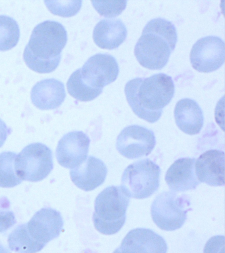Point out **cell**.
I'll use <instances>...</instances> for the list:
<instances>
[{
    "label": "cell",
    "instance_id": "1",
    "mask_svg": "<svg viewBox=\"0 0 225 253\" xmlns=\"http://www.w3.org/2000/svg\"><path fill=\"white\" fill-rule=\"evenodd\" d=\"M124 91L134 114L153 124L159 120L163 108L171 102L175 86L171 77L158 73L147 78L138 77L128 81Z\"/></svg>",
    "mask_w": 225,
    "mask_h": 253
},
{
    "label": "cell",
    "instance_id": "2",
    "mask_svg": "<svg viewBox=\"0 0 225 253\" xmlns=\"http://www.w3.org/2000/svg\"><path fill=\"white\" fill-rule=\"evenodd\" d=\"M68 42V34L62 24L46 21L33 29L23 52V59L31 70L52 73L62 59V51Z\"/></svg>",
    "mask_w": 225,
    "mask_h": 253
},
{
    "label": "cell",
    "instance_id": "3",
    "mask_svg": "<svg viewBox=\"0 0 225 253\" xmlns=\"http://www.w3.org/2000/svg\"><path fill=\"white\" fill-rule=\"evenodd\" d=\"M177 40V29L171 21L162 18L152 19L144 27L134 54L141 66L160 70L169 62Z\"/></svg>",
    "mask_w": 225,
    "mask_h": 253
},
{
    "label": "cell",
    "instance_id": "4",
    "mask_svg": "<svg viewBox=\"0 0 225 253\" xmlns=\"http://www.w3.org/2000/svg\"><path fill=\"white\" fill-rule=\"evenodd\" d=\"M130 199L119 186L106 187L96 197L92 221L96 230L104 235H114L123 227Z\"/></svg>",
    "mask_w": 225,
    "mask_h": 253
},
{
    "label": "cell",
    "instance_id": "5",
    "mask_svg": "<svg viewBox=\"0 0 225 253\" xmlns=\"http://www.w3.org/2000/svg\"><path fill=\"white\" fill-rule=\"evenodd\" d=\"M161 169L155 162L143 159L128 166L122 176L121 189L128 197L147 199L160 186Z\"/></svg>",
    "mask_w": 225,
    "mask_h": 253
},
{
    "label": "cell",
    "instance_id": "6",
    "mask_svg": "<svg viewBox=\"0 0 225 253\" xmlns=\"http://www.w3.org/2000/svg\"><path fill=\"white\" fill-rule=\"evenodd\" d=\"M192 211L187 195H179L174 191L163 192L154 200L151 207L154 223L164 231L181 228L187 219V213Z\"/></svg>",
    "mask_w": 225,
    "mask_h": 253
},
{
    "label": "cell",
    "instance_id": "7",
    "mask_svg": "<svg viewBox=\"0 0 225 253\" xmlns=\"http://www.w3.org/2000/svg\"><path fill=\"white\" fill-rule=\"evenodd\" d=\"M53 168L52 151L40 142L29 144L15 158V172L21 181H42Z\"/></svg>",
    "mask_w": 225,
    "mask_h": 253
},
{
    "label": "cell",
    "instance_id": "8",
    "mask_svg": "<svg viewBox=\"0 0 225 253\" xmlns=\"http://www.w3.org/2000/svg\"><path fill=\"white\" fill-rule=\"evenodd\" d=\"M156 144L153 130L139 126H130L124 128L116 140V149L128 159L147 156Z\"/></svg>",
    "mask_w": 225,
    "mask_h": 253
},
{
    "label": "cell",
    "instance_id": "9",
    "mask_svg": "<svg viewBox=\"0 0 225 253\" xmlns=\"http://www.w3.org/2000/svg\"><path fill=\"white\" fill-rule=\"evenodd\" d=\"M225 45L221 38L209 36L198 40L190 52L193 68L201 73H211L225 62Z\"/></svg>",
    "mask_w": 225,
    "mask_h": 253
},
{
    "label": "cell",
    "instance_id": "10",
    "mask_svg": "<svg viewBox=\"0 0 225 253\" xmlns=\"http://www.w3.org/2000/svg\"><path fill=\"white\" fill-rule=\"evenodd\" d=\"M80 71L87 84L92 88L102 89L117 79L119 66L111 55L97 53L85 63Z\"/></svg>",
    "mask_w": 225,
    "mask_h": 253
},
{
    "label": "cell",
    "instance_id": "11",
    "mask_svg": "<svg viewBox=\"0 0 225 253\" xmlns=\"http://www.w3.org/2000/svg\"><path fill=\"white\" fill-rule=\"evenodd\" d=\"M90 138L82 131H72L65 134L56 150L58 163L62 167L74 169L86 161L90 149Z\"/></svg>",
    "mask_w": 225,
    "mask_h": 253
},
{
    "label": "cell",
    "instance_id": "12",
    "mask_svg": "<svg viewBox=\"0 0 225 253\" xmlns=\"http://www.w3.org/2000/svg\"><path fill=\"white\" fill-rule=\"evenodd\" d=\"M165 239L149 229L136 228L129 231L121 246L113 253H167Z\"/></svg>",
    "mask_w": 225,
    "mask_h": 253
},
{
    "label": "cell",
    "instance_id": "13",
    "mask_svg": "<svg viewBox=\"0 0 225 253\" xmlns=\"http://www.w3.org/2000/svg\"><path fill=\"white\" fill-rule=\"evenodd\" d=\"M27 226L29 234L35 240L47 244L60 235L64 220L56 210L44 208L35 213Z\"/></svg>",
    "mask_w": 225,
    "mask_h": 253
},
{
    "label": "cell",
    "instance_id": "14",
    "mask_svg": "<svg viewBox=\"0 0 225 253\" xmlns=\"http://www.w3.org/2000/svg\"><path fill=\"white\" fill-rule=\"evenodd\" d=\"M195 173L200 183L213 187L224 185V152L209 150L201 154L195 162Z\"/></svg>",
    "mask_w": 225,
    "mask_h": 253
},
{
    "label": "cell",
    "instance_id": "15",
    "mask_svg": "<svg viewBox=\"0 0 225 253\" xmlns=\"http://www.w3.org/2000/svg\"><path fill=\"white\" fill-rule=\"evenodd\" d=\"M108 169L101 160L90 156L70 171L73 183L85 191H93L105 181Z\"/></svg>",
    "mask_w": 225,
    "mask_h": 253
},
{
    "label": "cell",
    "instance_id": "16",
    "mask_svg": "<svg viewBox=\"0 0 225 253\" xmlns=\"http://www.w3.org/2000/svg\"><path fill=\"white\" fill-rule=\"evenodd\" d=\"M195 158L176 160L168 169L165 181L172 191L181 193L196 189L200 184L195 173Z\"/></svg>",
    "mask_w": 225,
    "mask_h": 253
},
{
    "label": "cell",
    "instance_id": "17",
    "mask_svg": "<svg viewBox=\"0 0 225 253\" xmlns=\"http://www.w3.org/2000/svg\"><path fill=\"white\" fill-rule=\"evenodd\" d=\"M66 96L64 83L54 79L39 81L31 92L33 105L41 110L58 108L64 102Z\"/></svg>",
    "mask_w": 225,
    "mask_h": 253
},
{
    "label": "cell",
    "instance_id": "18",
    "mask_svg": "<svg viewBox=\"0 0 225 253\" xmlns=\"http://www.w3.org/2000/svg\"><path fill=\"white\" fill-rule=\"evenodd\" d=\"M175 122L178 127L189 135L199 134L204 123L202 110L195 100L181 99L176 104Z\"/></svg>",
    "mask_w": 225,
    "mask_h": 253
},
{
    "label": "cell",
    "instance_id": "19",
    "mask_svg": "<svg viewBox=\"0 0 225 253\" xmlns=\"http://www.w3.org/2000/svg\"><path fill=\"white\" fill-rule=\"evenodd\" d=\"M128 31L120 19H103L98 22L93 30L94 43L102 49L118 48L125 41Z\"/></svg>",
    "mask_w": 225,
    "mask_h": 253
},
{
    "label": "cell",
    "instance_id": "20",
    "mask_svg": "<svg viewBox=\"0 0 225 253\" xmlns=\"http://www.w3.org/2000/svg\"><path fill=\"white\" fill-rule=\"evenodd\" d=\"M9 249L17 253H37L46 244L35 240L29 234L27 223L18 225L7 239Z\"/></svg>",
    "mask_w": 225,
    "mask_h": 253
},
{
    "label": "cell",
    "instance_id": "21",
    "mask_svg": "<svg viewBox=\"0 0 225 253\" xmlns=\"http://www.w3.org/2000/svg\"><path fill=\"white\" fill-rule=\"evenodd\" d=\"M69 94L81 102H89L97 98L102 89L92 88L83 80L80 69L74 71L67 83Z\"/></svg>",
    "mask_w": 225,
    "mask_h": 253
},
{
    "label": "cell",
    "instance_id": "22",
    "mask_svg": "<svg viewBox=\"0 0 225 253\" xmlns=\"http://www.w3.org/2000/svg\"><path fill=\"white\" fill-rule=\"evenodd\" d=\"M20 38L18 23L12 17L0 15V51H8L16 46Z\"/></svg>",
    "mask_w": 225,
    "mask_h": 253
},
{
    "label": "cell",
    "instance_id": "23",
    "mask_svg": "<svg viewBox=\"0 0 225 253\" xmlns=\"http://www.w3.org/2000/svg\"><path fill=\"white\" fill-rule=\"evenodd\" d=\"M16 154L3 152L0 154V187L13 188L21 183L15 170Z\"/></svg>",
    "mask_w": 225,
    "mask_h": 253
},
{
    "label": "cell",
    "instance_id": "24",
    "mask_svg": "<svg viewBox=\"0 0 225 253\" xmlns=\"http://www.w3.org/2000/svg\"><path fill=\"white\" fill-rule=\"evenodd\" d=\"M47 8L54 15L60 17H72L80 11L82 7V1H45Z\"/></svg>",
    "mask_w": 225,
    "mask_h": 253
},
{
    "label": "cell",
    "instance_id": "25",
    "mask_svg": "<svg viewBox=\"0 0 225 253\" xmlns=\"http://www.w3.org/2000/svg\"><path fill=\"white\" fill-rule=\"evenodd\" d=\"M96 11L103 17H117L123 12L127 5V1H91Z\"/></svg>",
    "mask_w": 225,
    "mask_h": 253
},
{
    "label": "cell",
    "instance_id": "26",
    "mask_svg": "<svg viewBox=\"0 0 225 253\" xmlns=\"http://www.w3.org/2000/svg\"><path fill=\"white\" fill-rule=\"evenodd\" d=\"M16 222L14 213L10 210V202L6 197H0V233L8 230Z\"/></svg>",
    "mask_w": 225,
    "mask_h": 253
},
{
    "label": "cell",
    "instance_id": "27",
    "mask_svg": "<svg viewBox=\"0 0 225 253\" xmlns=\"http://www.w3.org/2000/svg\"><path fill=\"white\" fill-rule=\"evenodd\" d=\"M225 237L217 235L211 237L205 244L203 253H224Z\"/></svg>",
    "mask_w": 225,
    "mask_h": 253
},
{
    "label": "cell",
    "instance_id": "28",
    "mask_svg": "<svg viewBox=\"0 0 225 253\" xmlns=\"http://www.w3.org/2000/svg\"><path fill=\"white\" fill-rule=\"evenodd\" d=\"M11 129L7 126L5 123L0 119V148L4 144L7 136L11 134Z\"/></svg>",
    "mask_w": 225,
    "mask_h": 253
},
{
    "label": "cell",
    "instance_id": "29",
    "mask_svg": "<svg viewBox=\"0 0 225 253\" xmlns=\"http://www.w3.org/2000/svg\"><path fill=\"white\" fill-rule=\"evenodd\" d=\"M0 253H9V251L0 243Z\"/></svg>",
    "mask_w": 225,
    "mask_h": 253
}]
</instances>
